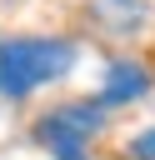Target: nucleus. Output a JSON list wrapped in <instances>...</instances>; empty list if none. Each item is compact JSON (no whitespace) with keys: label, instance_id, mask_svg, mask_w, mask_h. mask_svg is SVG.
Here are the masks:
<instances>
[{"label":"nucleus","instance_id":"f257e3e1","mask_svg":"<svg viewBox=\"0 0 155 160\" xmlns=\"http://www.w3.org/2000/svg\"><path fill=\"white\" fill-rule=\"evenodd\" d=\"M75 65V50L65 40H5L0 45V95L20 100L35 85L65 75Z\"/></svg>","mask_w":155,"mask_h":160},{"label":"nucleus","instance_id":"f03ea898","mask_svg":"<svg viewBox=\"0 0 155 160\" xmlns=\"http://www.w3.org/2000/svg\"><path fill=\"white\" fill-rule=\"evenodd\" d=\"M95 125H100L95 105H65V110H55L50 120H40V140H45L60 160H85L80 140H85Z\"/></svg>","mask_w":155,"mask_h":160},{"label":"nucleus","instance_id":"7ed1b4c3","mask_svg":"<svg viewBox=\"0 0 155 160\" xmlns=\"http://www.w3.org/2000/svg\"><path fill=\"white\" fill-rule=\"evenodd\" d=\"M145 85H150V75L140 70V65H110V75H105V100L115 105V100H135V95H145Z\"/></svg>","mask_w":155,"mask_h":160},{"label":"nucleus","instance_id":"20e7f679","mask_svg":"<svg viewBox=\"0 0 155 160\" xmlns=\"http://www.w3.org/2000/svg\"><path fill=\"white\" fill-rule=\"evenodd\" d=\"M130 155H135V160H155V130H150V135H140V140L130 145Z\"/></svg>","mask_w":155,"mask_h":160}]
</instances>
